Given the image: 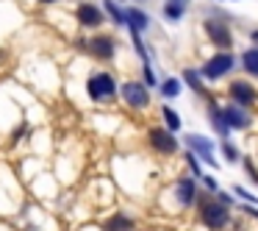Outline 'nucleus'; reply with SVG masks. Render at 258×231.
I'll use <instances>...</instances> for the list:
<instances>
[{"mask_svg": "<svg viewBox=\"0 0 258 231\" xmlns=\"http://www.w3.org/2000/svg\"><path fill=\"white\" fill-rule=\"evenodd\" d=\"M0 59H3V51H0Z\"/></svg>", "mask_w": 258, "mask_h": 231, "instance_id": "nucleus-30", "label": "nucleus"}, {"mask_svg": "<svg viewBox=\"0 0 258 231\" xmlns=\"http://www.w3.org/2000/svg\"><path fill=\"white\" fill-rule=\"evenodd\" d=\"M86 92L92 101H111L117 95V78L111 73H92L86 81Z\"/></svg>", "mask_w": 258, "mask_h": 231, "instance_id": "nucleus-4", "label": "nucleus"}, {"mask_svg": "<svg viewBox=\"0 0 258 231\" xmlns=\"http://www.w3.org/2000/svg\"><path fill=\"white\" fill-rule=\"evenodd\" d=\"M39 3H58V0H39Z\"/></svg>", "mask_w": 258, "mask_h": 231, "instance_id": "nucleus-28", "label": "nucleus"}, {"mask_svg": "<svg viewBox=\"0 0 258 231\" xmlns=\"http://www.w3.org/2000/svg\"><path fill=\"white\" fill-rule=\"evenodd\" d=\"M186 148H191L195 156H200L208 167H217V159H214V142L206 140L203 134H186Z\"/></svg>", "mask_w": 258, "mask_h": 231, "instance_id": "nucleus-6", "label": "nucleus"}, {"mask_svg": "<svg viewBox=\"0 0 258 231\" xmlns=\"http://www.w3.org/2000/svg\"><path fill=\"white\" fill-rule=\"evenodd\" d=\"M197 198H200V192H197V181L195 178H180L178 184H175V201H178L183 209L195 206Z\"/></svg>", "mask_w": 258, "mask_h": 231, "instance_id": "nucleus-11", "label": "nucleus"}, {"mask_svg": "<svg viewBox=\"0 0 258 231\" xmlns=\"http://www.w3.org/2000/svg\"><path fill=\"white\" fill-rule=\"evenodd\" d=\"M208 117H211V125H214V131H217L222 140H228V134L233 128H230V123H228V117H225V109L219 106L217 101H208Z\"/></svg>", "mask_w": 258, "mask_h": 231, "instance_id": "nucleus-12", "label": "nucleus"}, {"mask_svg": "<svg viewBox=\"0 0 258 231\" xmlns=\"http://www.w3.org/2000/svg\"><path fill=\"white\" fill-rule=\"evenodd\" d=\"M136 3H147V0H136Z\"/></svg>", "mask_w": 258, "mask_h": 231, "instance_id": "nucleus-29", "label": "nucleus"}, {"mask_svg": "<svg viewBox=\"0 0 258 231\" xmlns=\"http://www.w3.org/2000/svg\"><path fill=\"white\" fill-rule=\"evenodd\" d=\"M106 231H134V220L128 214H111L106 220Z\"/></svg>", "mask_w": 258, "mask_h": 231, "instance_id": "nucleus-17", "label": "nucleus"}, {"mask_svg": "<svg viewBox=\"0 0 258 231\" xmlns=\"http://www.w3.org/2000/svg\"><path fill=\"white\" fill-rule=\"evenodd\" d=\"M233 67H236V56H233V53H230V51H219V53H214L211 59H206V64L200 67V73H203V78H206V81H219V78H225Z\"/></svg>", "mask_w": 258, "mask_h": 231, "instance_id": "nucleus-3", "label": "nucleus"}, {"mask_svg": "<svg viewBox=\"0 0 258 231\" xmlns=\"http://www.w3.org/2000/svg\"><path fill=\"white\" fill-rule=\"evenodd\" d=\"M175 3H183V6H189V0H175Z\"/></svg>", "mask_w": 258, "mask_h": 231, "instance_id": "nucleus-27", "label": "nucleus"}, {"mask_svg": "<svg viewBox=\"0 0 258 231\" xmlns=\"http://www.w3.org/2000/svg\"><path fill=\"white\" fill-rule=\"evenodd\" d=\"M89 51H92V56L95 59H111L114 56V36H108V34H100V36H92L89 39Z\"/></svg>", "mask_w": 258, "mask_h": 231, "instance_id": "nucleus-13", "label": "nucleus"}, {"mask_svg": "<svg viewBox=\"0 0 258 231\" xmlns=\"http://www.w3.org/2000/svg\"><path fill=\"white\" fill-rule=\"evenodd\" d=\"M197 220L208 231H222L230 223V203H225L214 192H206V195L197 198Z\"/></svg>", "mask_w": 258, "mask_h": 231, "instance_id": "nucleus-1", "label": "nucleus"}, {"mask_svg": "<svg viewBox=\"0 0 258 231\" xmlns=\"http://www.w3.org/2000/svg\"><path fill=\"white\" fill-rule=\"evenodd\" d=\"M241 67H244L247 75L258 78V48H247V51L241 53Z\"/></svg>", "mask_w": 258, "mask_h": 231, "instance_id": "nucleus-16", "label": "nucleus"}, {"mask_svg": "<svg viewBox=\"0 0 258 231\" xmlns=\"http://www.w3.org/2000/svg\"><path fill=\"white\" fill-rule=\"evenodd\" d=\"M75 20H78L84 28H97V25H103L106 14H103V9H97L95 3H81V6L75 9Z\"/></svg>", "mask_w": 258, "mask_h": 231, "instance_id": "nucleus-10", "label": "nucleus"}, {"mask_svg": "<svg viewBox=\"0 0 258 231\" xmlns=\"http://www.w3.org/2000/svg\"><path fill=\"white\" fill-rule=\"evenodd\" d=\"M222 156H225V162H230V164H236L241 159L239 156V148H236L230 140H222Z\"/></svg>", "mask_w": 258, "mask_h": 231, "instance_id": "nucleus-22", "label": "nucleus"}, {"mask_svg": "<svg viewBox=\"0 0 258 231\" xmlns=\"http://www.w3.org/2000/svg\"><path fill=\"white\" fill-rule=\"evenodd\" d=\"M145 84H147V86H153V84H156V75H153L150 64H145Z\"/></svg>", "mask_w": 258, "mask_h": 231, "instance_id": "nucleus-24", "label": "nucleus"}, {"mask_svg": "<svg viewBox=\"0 0 258 231\" xmlns=\"http://www.w3.org/2000/svg\"><path fill=\"white\" fill-rule=\"evenodd\" d=\"M250 39H252V45H255V48H258V28H255V31H252V34H250Z\"/></svg>", "mask_w": 258, "mask_h": 231, "instance_id": "nucleus-26", "label": "nucleus"}, {"mask_svg": "<svg viewBox=\"0 0 258 231\" xmlns=\"http://www.w3.org/2000/svg\"><path fill=\"white\" fill-rule=\"evenodd\" d=\"M200 78H203L200 70H183V81L197 92V95H203V92H206V89H203V81H200Z\"/></svg>", "mask_w": 258, "mask_h": 231, "instance_id": "nucleus-19", "label": "nucleus"}, {"mask_svg": "<svg viewBox=\"0 0 258 231\" xmlns=\"http://www.w3.org/2000/svg\"><path fill=\"white\" fill-rule=\"evenodd\" d=\"M161 14H164V20H167V23H180V20H183V14H186V6H183V3H175V0H164Z\"/></svg>", "mask_w": 258, "mask_h": 231, "instance_id": "nucleus-15", "label": "nucleus"}, {"mask_svg": "<svg viewBox=\"0 0 258 231\" xmlns=\"http://www.w3.org/2000/svg\"><path fill=\"white\" fill-rule=\"evenodd\" d=\"M161 114H164V123H167L169 131H180V117L172 106H161Z\"/></svg>", "mask_w": 258, "mask_h": 231, "instance_id": "nucleus-21", "label": "nucleus"}, {"mask_svg": "<svg viewBox=\"0 0 258 231\" xmlns=\"http://www.w3.org/2000/svg\"><path fill=\"white\" fill-rule=\"evenodd\" d=\"M225 109V117H228V123H230V128L233 131H247L250 128V109L247 106H241V103H236V101H230L228 106H222Z\"/></svg>", "mask_w": 258, "mask_h": 231, "instance_id": "nucleus-8", "label": "nucleus"}, {"mask_svg": "<svg viewBox=\"0 0 258 231\" xmlns=\"http://www.w3.org/2000/svg\"><path fill=\"white\" fill-rule=\"evenodd\" d=\"M203 28H206L211 45H217L219 51H230V45H233V31H230V14L228 12L211 9L206 23H203Z\"/></svg>", "mask_w": 258, "mask_h": 231, "instance_id": "nucleus-2", "label": "nucleus"}, {"mask_svg": "<svg viewBox=\"0 0 258 231\" xmlns=\"http://www.w3.org/2000/svg\"><path fill=\"white\" fill-rule=\"evenodd\" d=\"M203 184H206L211 192H217V181H214V178H208V175H203Z\"/></svg>", "mask_w": 258, "mask_h": 231, "instance_id": "nucleus-25", "label": "nucleus"}, {"mask_svg": "<svg viewBox=\"0 0 258 231\" xmlns=\"http://www.w3.org/2000/svg\"><path fill=\"white\" fill-rule=\"evenodd\" d=\"M244 173H247V178H250L252 184H258V170H255V164H252L250 159L244 162Z\"/></svg>", "mask_w": 258, "mask_h": 231, "instance_id": "nucleus-23", "label": "nucleus"}, {"mask_svg": "<svg viewBox=\"0 0 258 231\" xmlns=\"http://www.w3.org/2000/svg\"><path fill=\"white\" fill-rule=\"evenodd\" d=\"M122 98L131 109H147L150 103V92H147V84H139V81H128L122 84Z\"/></svg>", "mask_w": 258, "mask_h": 231, "instance_id": "nucleus-7", "label": "nucleus"}, {"mask_svg": "<svg viewBox=\"0 0 258 231\" xmlns=\"http://www.w3.org/2000/svg\"><path fill=\"white\" fill-rule=\"evenodd\" d=\"M125 14H128V25H131V28H136V31H147V25H150V17H147V14L142 12L139 6L125 9Z\"/></svg>", "mask_w": 258, "mask_h": 231, "instance_id": "nucleus-14", "label": "nucleus"}, {"mask_svg": "<svg viewBox=\"0 0 258 231\" xmlns=\"http://www.w3.org/2000/svg\"><path fill=\"white\" fill-rule=\"evenodd\" d=\"M103 3H106V12L111 14V20L117 25H128V14L122 12V9L117 6V3H114V0H103Z\"/></svg>", "mask_w": 258, "mask_h": 231, "instance_id": "nucleus-20", "label": "nucleus"}, {"mask_svg": "<svg viewBox=\"0 0 258 231\" xmlns=\"http://www.w3.org/2000/svg\"><path fill=\"white\" fill-rule=\"evenodd\" d=\"M228 92H230V101L241 103V106H247V109H250L252 103H258V89L250 81H233Z\"/></svg>", "mask_w": 258, "mask_h": 231, "instance_id": "nucleus-9", "label": "nucleus"}, {"mask_svg": "<svg viewBox=\"0 0 258 231\" xmlns=\"http://www.w3.org/2000/svg\"><path fill=\"white\" fill-rule=\"evenodd\" d=\"M147 142H150V148L156 153H164V156H169V153L178 151V140H175V131L169 128H150V134H147Z\"/></svg>", "mask_w": 258, "mask_h": 231, "instance_id": "nucleus-5", "label": "nucleus"}, {"mask_svg": "<svg viewBox=\"0 0 258 231\" xmlns=\"http://www.w3.org/2000/svg\"><path fill=\"white\" fill-rule=\"evenodd\" d=\"M180 89H183V81H178V78H164V81H161V95L167 98V101L178 98Z\"/></svg>", "mask_w": 258, "mask_h": 231, "instance_id": "nucleus-18", "label": "nucleus"}]
</instances>
